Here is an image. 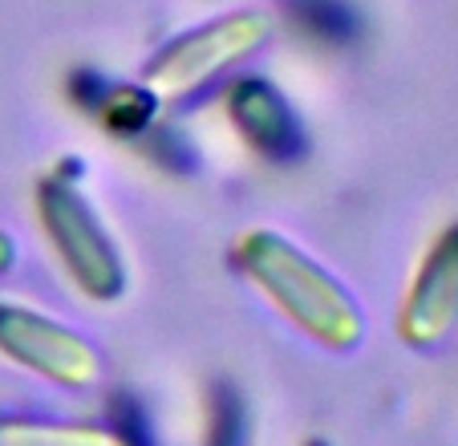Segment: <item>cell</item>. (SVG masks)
<instances>
[{"mask_svg":"<svg viewBox=\"0 0 458 446\" xmlns=\"http://www.w3.org/2000/svg\"><path fill=\"white\" fill-rule=\"evenodd\" d=\"M458 325V223L446 227L418 260L398 309V337L414 349H434Z\"/></svg>","mask_w":458,"mask_h":446,"instance_id":"5","label":"cell"},{"mask_svg":"<svg viewBox=\"0 0 458 446\" xmlns=\"http://www.w3.org/2000/svg\"><path fill=\"white\" fill-rule=\"evenodd\" d=\"M272 37V21L256 9H235L224 13L216 21L179 33L174 41H166L155 57L142 69V90L150 94V102H187L199 90H208L211 81H219L224 73L240 69L243 61H251Z\"/></svg>","mask_w":458,"mask_h":446,"instance_id":"3","label":"cell"},{"mask_svg":"<svg viewBox=\"0 0 458 446\" xmlns=\"http://www.w3.org/2000/svg\"><path fill=\"white\" fill-rule=\"evenodd\" d=\"M33 219L65 280L94 304H114L126 292V264L89 199L61 175L33 187Z\"/></svg>","mask_w":458,"mask_h":446,"instance_id":"2","label":"cell"},{"mask_svg":"<svg viewBox=\"0 0 458 446\" xmlns=\"http://www.w3.org/2000/svg\"><path fill=\"white\" fill-rule=\"evenodd\" d=\"M0 446H134L122 430L94 422L0 418Z\"/></svg>","mask_w":458,"mask_h":446,"instance_id":"7","label":"cell"},{"mask_svg":"<svg viewBox=\"0 0 458 446\" xmlns=\"http://www.w3.org/2000/svg\"><path fill=\"white\" fill-rule=\"evenodd\" d=\"M0 357L61 390L102 382V353L89 337L21 301H0Z\"/></svg>","mask_w":458,"mask_h":446,"instance_id":"4","label":"cell"},{"mask_svg":"<svg viewBox=\"0 0 458 446\" xmlns=\"http://www.w3.org/2000/svg\"><path fill=\"white\" fill-rule=\"evenodd\" d=\"M232 268L288 329L329 353H349L365 337V313L353 292L272 227H248L232 244Z\"/></svg>","mask_w":458,"mask_h":446,"instance_id":"1","label":"cell"},{"mask_svg":"<svg viewBox=\"0 0 458 446\" xmlns=\"http://www.w3.org/2000/svg\"><path fill=\"white\" fill-rule=\"evenodd\" d=\"M224 110L232 130L264 159H293L301 146V118L272 81L235 78L224 94Z\"/></svg>","mask_w":458,"mask_h":446,"instance_id":"6","label":"cell"},{"mask_svg":"<svg viewBox=\"0 0 458 446\" xmlns=\"http://www.w3.org/2000/svg\"><path fill=\"white\" fill-rule=\"evenodd\" d=\"M13 264H17V240L0 227V276H9Z\"/></svg>","mask_w":458,"mask_h":446,"instance_id":"8","label":"cell"}]
</instances>
